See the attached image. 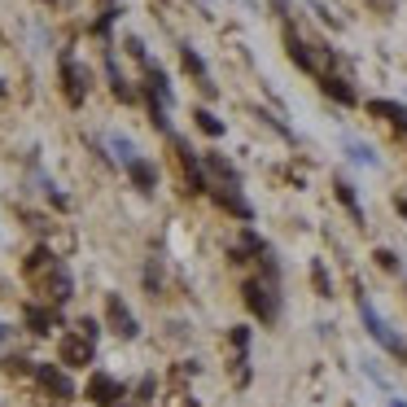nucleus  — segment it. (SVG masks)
<instances>
[{"mask_svg":"<svg viewBox=\"0 0 407 407\" xmlns=\"http://www.w3.org/2000/svg\"><path fill=\"white\" fill-rule=\"evenodd\" d=\"M88 399L96 403V407H114L123 399V385L114 381V377H105V372H92V381H88Z\"/></svg>","mask_w":407,"mask_h":407,"instance_id":"1","label":"nucleus"},{"mask_svg":"<svg viewBox=\"0 0 407 407\" xmlns=\"http://www.w3.org/2000/svg\"><path fill=\"white\" fill-rule=\"evenodd\" d=\"M105 316H110V324H114V333H119V337H136V333H140V329H136V316L127 311V302H123L119 294H110Z\"/></svg>","mask_w":407,"mask_h":407,"instance_id":"2","label":"nucleus"},{"mask_svg":"<svg viewBox=\"0 0 407 407\" xmlns=\"http://www.w3.org/2000/svg\"><path fill=\"white\" fill-rule=\"evenodd\" d=\"M61 79H66V101L79 105V101H84V92H88V71H79L75 61L66 57V61H61Z\"/></svg>","mask_w":407,"mask_h":407,"instance_id":"3","label":"nucleus"},{"mask_svg":"<svg viewBox=\"0 0 407 407\" xmlns=\"http://www.w3.org/2000/svg\"><path fill=\"white\" fill-rule=\"evenodd\" d=\"M241 294H246V302H250V311H254L258 320H276V302L267 298V289L258 285V281H246V289H241Z\"/></svg>","mask_w":407,"mask_h":407,"instance_id":"4","label":"nucleus"},{"mask_svg":"<svg viewBox=\"0 0 407 407\" xmlns=\"http://www.w3.org/2000/svg\"><path fill=\"white\" fill-rule=\"evenodd\" d=\"M61 364H71V368H84V364H92V341L88 337H66L61 341Z\"/></svg>","mask_w":407,"mask_h":407,"instance_id":"5","label":"nucleus"},{"mask_svg":"<svg viewBox=\"0 0 407 407\" xmlns=\"http://www.w3.org/2000/svg\"><path fill=\"white\" fill-rule=\"evenodd\" d=\"M44 294L53 298V302H66V298H71V272L61 267V263H57L53 272H48V281H44Z\"/></svg>","mask_w":407,"mask_h":407,"instance_id":"6","label":"nucleus"},{"mask_svg":"<svg viewBox=\"0 0 407 407\" xmlns=\"http://www.w3.org/2000/svg\"><path fill=\"white\" fill-rule=\"evenodd\" d=\"M36 377H40V381L48 385V390H53L57 399H71V394H75V385H71L66 377H61V372H57L53 364H40V368H36Z\"/></svg>","mask_w":407,"mask_h":407,"instance_id":"7","label":"nucleus"},{"mask_svg":"<svg viewBox=\"0 0 407 407\" xmlns=\"http://www.w3.org/2000/svg\"><path fill=\"white\" fill-rule=\"evenodd\" d=\"M127 175H132L136 188H145V193H149V188L158 184V171L149 167V162H140V158H136V162H127Z\"/></svg>","mask_w":407,"mask_h":407,"instance_id":"8","label":"nucleus"},{"mask_svg":"<svg viewBox=\"0 0 407 407\" xmlns=\"http://www.w3.org/2000/svg\"><path fill=\"white\" fill-rule=\"evenodd\" d=\"M368 110L381 114V119H390V123H399V127H407V105H399V101H372Z\"/></svg>","mask_w":407,"mask_h":407,"instance_id":"9","label":"nucleus"},{"mask_svg":"<svg viewBox=\"0 0 407 407\" xmlns=\"http://www.w3.org/2000/svg\"><path fill=\"white\" fill-rule=\"evenodd\" d=\"M206 167L223 180V188H237V171H232V162H223L219 154H206Z\"/></svg>","mask_w":407,"mask_h":407,"instance_id":"10","label":"nucleus"},{"mask_svg":"<svg viewBox=\"0 0 407 407\" xmlns=\"http://www.w3.org/2000/svg\"><path fill=\"white\" fill-rule=\"evenodd\" d=\"M324 92H329V96H337L341 105H355V88L346 84V79H337V75H329V79H324Z\"/></svg>","mask_w":407,"mask_h":407,"instance_id":"11","label":"nucleus"},{"mask_svg":"<svg viewBox=\"0 0 407 407\" xmlns=\"http://www.w3.org/2000/svg\"><path fill=\"white\" fill-rule=\"evenodd\" d=\"M27 324H31V333H48V329H53V311H44V306H27Z\"/></svg>","mask_w":407,"mask_h":407,"instance_id":"12","label":"nucleus"},{"mask_svg":"<svg viewBox=\"0 0 407 407\" xmlns=\"http://www.w3.org/2000/svg\"><path fill=\"white\" fill-rule=\"evenodd\" d=\"M198 127H202L206 136H223V123H219V119H215V114H210V110H198Z\"/></svg>","mask_w":407,"mask_h":407,"instance_id":"13","label":"nucleus"},{"mask_svg":"<svg viewBox=\"0 0 407 407\" xmlns=\"http://www.w3.org/2000/svg\"><path fill=\"white\" fill-rule=\"evenodd\" d=\"M337 198H341V206H346L355 219H364V215H360V202H355V193H350V184H346V180H337Z\"/></svg>","mask_w":407,"mask_h":407,"instance_id":"14","label":"nucleus"},{"mask_svg":"<svg viewBox=\"0 0 407 407\" xmlns=\"http://www.w3.org/2000/svg\"><path fill=\"white\" fill-rule=\"evenodd\" d=\"M311 276H316V289H320V298H333V285H329V276H324V267H320V263L311 267Z\"/></svg>","mask_w":407,"mask_h":407,"instance_id":"15","label":"nucleus"},{"mask_svg":"<svg viewBox=\"0 0 407 407\" xmlns=\"http://www.w3.org/2000/svg\"><path fill=\"white\" fill-rule=\"evenodd\" d=\"M184 66H188L193 75H198V79L206 75V66H202V57H198V53H193V48H184Z\"/></svg>","mask_w":407,"mask_h":407,"instance_id":"16","label":"nucleus"},{"mask_svg":"<svg viewBox=\"0 0 407 407\" xmlns=\"http://www.w3.org/2000/svg\"><path fill=\"white\" fill-rule=\"evenodd\" d=\"M377 263H381V267H399V258L390 254V250H377Z\"/></svg>","mask_w":407,"mask_h":407,"instance_id":"17","label":"nucleus"},{"mask_svg":"<svg viewBox=\"0 0 407 407\" xmlns=\"http://www.w3.org/2000/svg\"><path fill=\"white\" fill-rule=\"evenodd\" d=\"M399 210H403V215H407V198H403V202H399Z\"/></svg>","mask_w":407,"mask_h":407,"instance_id":"18","label":"nucleus"},{"mask_svg":"<svg viewBox=\"0 0 407 407\" xmlns=\"http://www.w3.org/2000/svg\"><path fill=\"white\" fill-rule=\"evenodd\" d=\"M0 341H5V324H0Z\"/></svg>","mask_w":407,"mask_h":407,"instance_id":"19","label":"nucleus"},{"mask_svg":"<svg viewBox=\"0 0 407 407\" xmlns=\"http://www.w3.org/2000/svg\"><path fill=\"white\" fill-rule=\"evenodd\" d=\"M0 96H5V84H0Z\"/></svg>","mask_w":407,"mask_h":407,"instance_id":"20","label":"nucleus"},{"mask_svg":"<svg viewBox=\"0 0 407 407\" xmlns=\"http://www.w3.org/2000/svg\"><path fill=\"white\" fill-rule=\"evenodd\" d=\"M381 5H390V0H381Z\"/></svg>","mask_w":407,"mask_h":407,"instance_id":"21","label":"nucleus"},{"mask_svg":"<svg viewBox=\"0 0 407 407\" xmlns=\"http://www.w3.org/2000/svg\"><path fill=\"white\" fill-rule=\"evenodd\" d=\"M394 407H403V403H394Z\"/></svg>","mask_w":407,"mask_h":407,"instance_id":"22","label":"nucleus"}]
</instances>
